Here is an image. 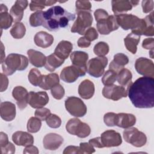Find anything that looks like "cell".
<instances>
[{"instance_id": "obj_42", "label": "cell", "mask_w": 154, "mask_h": 154, "mask_svg": "<svg viewBox=\"0 0 154 154\" xmlns=\"http://www.w3.org/2000/svg\"><path fill=\"white\" fill-rule=\"evenodd\" d=\"M46 122L49 127L55 129L61 126V120L56 114H51V115L46 119Z\"/></svg>"}, {"instance_id": "obj_1", "label": "cell", "mask_w": 154, "mask_h": 154, "mask_svg": "<svg viewBox=\"0 0 154 154\" xmlns=\"http://www.w3.org/2000/svg\"><path fill=\"white\" fill-rule=\"evenodd\" d=\"M128 95L133 105L138 108L154 106V79L143 76L132 82L127 88Z\"/></svg>"}, {"instance_id": "obj_20", "label": "cell", "mask_w": 154, "mask_h": 154, "mask_svg": "<svg viewBox=\"0 0 154 154\" xmlns=\"http://www.w3.org/2000/svg\"><path fill=\"white\" fill-rule=\"evenodd\" d=\"M0 114L1 118L5 121H12L16 117L15 105L8 101L1 102L0 105Z\"/></svg>"}, {"instance_id": "obj_59", "label": "cell", "mask_w": 154, "mask_h": 154, "mask_svg": "<svg viewBox=\"0 0 154 154\" xmlns=\"http://www.w3.org/2000/svg\"><path fill=\"white\" fill-rule=\"evenodd\" d=\"M1 63L2 64L4 61L5 60V52H4V45L2 44V43L1 42Z\"/></svg>"}, {"instance_id": "obj_34", "label": "cell", "mask_w": 154, "mask_h": 154, "mask_svg": "<svg viewBox=\"0 0 154 154\" xmlns=\"http://www.w3.org/2000/svg\"><path fill=\"white\" fill-rule=\"evenodd\" d=\"M132 78L131 72L127 69L123 68L117 73V80L121 86L127 88L132 83Z\"/></svg>"}, {"instance_id": "obj_53", "label": "cell", "mask_w": 154, "mask_h": 154, "mask_svg": "<svg viewBox=\"0 0 154 154\" xmlns=\"http://www.w3.org/2000/svg\"><path fill=\"white\" fill-rule=\"evenodd\" d=\"M64 154H70V153H75V154H79L81 153L79 147L75 146H69L66 147L64 149V150L63 151Z\"/></svg>"}, {"instance_id": "obj_40", "label": "cell", "mask_w": 154, "mask_h": 154, "mask_svg": "<svg viewBox=\"0 0 154 154\" xmlns=\"http://www.w3.org/2000/svg\"><path fill=\"white\" fill-rule=\"evenodd\" d=\"M109 46L104 42H99L96 43L93 48V52L98 57H105L109 52Z\"/></svg>"}, {"instance_id": "obj_31", "label": "cell", "mask_w": 154, "mask_h": 154, "mask_svg": "<svg viewBox=\"0 0 154 154\" xmlns=\"http://www.w3.org/2000/svg\"><path fill=\"white\" fill-rule=\"evenodd\" d=\"M13 22V19L10 14L8 13V8L2 4L0 5V26L1 29H7Z\"/></svg>"}, {"instance_id": "obj_12", "label": "cell", "mask_w": 154, "mask_h": 154, "mask_svg": "<svg viewBox=\"0 0 154 154\" xmlns=\"http://www.w3.org/2000/svg\"><path fill=\"white\" fill-rule=\"evenodd\" d=\"M136 71L140 75L147 77H154V65L151 60L147 58H138L135 63Z\"/></svg>"}, {"instance_id": "obj_8", "label": "cell", "mask_w": 154, "mask_h": 154, "mask_svg": "<svg viewBox=\"0 0 154 154\" xmlns=\"http://www.w3.org/2000/svg\"><path fill=\"white\" fill-rule=\"evenodd\" d=\"M119 26L124 30L136 29L140 23V19L137 16L132 14H121L115 16Z\"/></svg>"}, {"instance_id": "obj_23", "label": "cell", "mask_w": 154, "mask_h": 154, "mask_svg": "<svg viewBox=\"0 0 154 154\" xmlns=\"http://www.w3.org/2000/svg\"><path fill=\"white\" fill-rule=\"evenodd\" d=\"M136 123V117L134 115L129 113H119L116 114V126L127 129L133 126Z\"/></svg>"}, {"instance_id": "obj_22", "label": "cell", "mask_w": 154, "mask_h": 154, "mask_svg": "<svg viewBox=\"0 0 154 154\" xmlns=\"http://www.w3.org/2000/svg\"><path fill=\"white\" fill-rule=\"evenodd\" d=\"M12 140L17 146H28L34 143V137L30 134L23 131H16L12 135Z\"/></svg>"}, {"instance_id": "obj_35", "label": "cell", "mask_w": 154, "mask_h": 154, "mask_svg": "<svg viewBox=\"0 0 154 154\" xmlns=\"http://www.w3.org/2000/svg\"><path fill=\"white\" fill-rule=\"evenodd\" d=\"M10 32L13 38L20 39L25 35L26 28L23 23L17 22L13 25Z\"/></svg>"}, {"instance_id": "obj_5", "label": "cell", "mask_w": 154, "mask_h": 154, "mask_svg": "<svg viewBox=\"0 0 154 154\" xmlns=\"http://www.w3.org/2000/svg\"><path fill=\"white\" fill-rule=\"evenodd\" d=\"M78 17L71 28V32L84 35L85 31L93 23V17L90 11H79Z\"/></svg>"}, {"instance_id": "obj_52", "label": "cell", "mask_w": 154, "mask_h": 154, "mask_svg": "<svg viewBox=\"0 0 154 154\" xmlns=\"http://www.w3.org/2000/svg\"><path fill=\"white\" fill-rule=\"evenodd\" d=\"M2 154H13L15 152V147L10 142H8L5 146L1 147Z\"/></svg>"}, {"instance_id": "obj_55", "label": "cell", "mask_w": 154, "mask_h": 154, "mask_svg": "<svg viewBox=\"0 0 154 154\" xmlns=\"http://www.w3.org/2000/svg\"><path fill=\"white\" fill-rule=\"evenodd\" d=\"M88 143L94 147L97 148H103V144L101 141L100 137H96L92 139H90L88 141Z\"/></svg>"}, {"instance_id": "obj_6", "label": "cell", "mask_w": 154, "mask_h": 154, "mask_svg": "<svg viewBox=\"0 0 154 154\" xmlns=\"http://www.w3.org/2000/svg\"><path fill=\"white\" fill-rule=\"evenodd\" d=\"M65 107L72 116L76 117L84 116L87 111L84 102L80 98L75 96H70L66 99Z\"/></svg>"}, {"instance_id": "obj_38", "label": "cell", "mask_w": 154, "mask_h": 154, "mask_svg": "<svg viewBox=\"0 0 154 154\" xmlns=\"http://www.w3.org/2000/svg\"><path fill=\"white\" fill-rule=\"evenodd\" d=\"M29 23L31 26L37 27L43 25L44 22L43 11H37L34 13H32L29 17Z\"/></svg>"}, {"instance_id": "obj_58", "label": "cell", "mask_w": 154, "mask_h": 154, "mask_svg": "<svg viewBox=\"0 0 154 154\" xmlns=\"http://www.w3.org/2000/svg\"><path fill=\"white\" fill-rule=\"evenodd\" d=\"M23 153H35L37 154L38 153V150L37 147L30 145L28 146H26L25 149L23 150Z\"/></svg>"}, {"instance_id": "obj_54", "label": "cell", "mask_w": 154, "mask_h": 154, "mask_svg": "<svg viewBox=\"0 0 154 154\" xmlns=\"http://www.w3.org/2000/svg\"><path fill=\"white\" fill-rule=\"evenodd\" d=\"M8 85V79L7 76L1 73V91L2 92L7 90Z\"/></svg>"}, {"instance_id": "obj_46", "label": "cell", "mask_w": 154, "mask_h": 154, "mask_svg": "<svg viewBox=\"0 0 154 154\" xmlns=\"http://www.w3.org/2000/svg\"><path fill=\"white\" fill-rule=\"evenodd\" d=\"M116 114L114 112H107L103 116V122L108 126H114L116 125Z\"/></svg>"}, {"instance_id": "obj_24", "label": "cell", "mask_w": 154, "mask_h": 154, "mask_svg": "<svg viewBox=\"0 0 154 154\" xmlns=\"http://www.w3.org/2000/svg\"><path fill=\"white\" fill-rule=\"evenodd\" d=\"M94 85L89 79H85L82 81L78 87V93L84 99L91 98L94 93Z\"/></svg>"}, {"instance_id": "obj_21", "label": "cell", "mask_w": 154, "mask_h": 154, "mask_svg": "<svg viewBox=\"0 0 154 154\" xmlns=\"http://www.w3.org/2000/svg\"><path fill=\"white\" fill-rule=\"evenodd\" d=\"M28 5V1H16L10 10V14L15 23L20 22L23 16V11Z\"/></svg>"}, {"instance_id": "obj_16", "label": "cell", "mask_w": 154, "mask_h": 154, "mask_svg": "<svg viewBox=\"0 0 154 154\" xmlns=\"http://www.w3.org/2000/svg\"><path fill=\"white\" fill-rule=\"evenodd\" d=\"M70 57L73 66L78 68L82 76H84L87 72L88 54L83 51H74L71 53Z\"/></svg>"}, {"instance_id": "obj_36", "label": "cell", "mask_w": 154, "mask_h": 154, "mask_svg": "<svg viewBox=\"0 0 154 154\" xmlns=\"http://www.w3.org/2000/svg\"><path fill=\"white\" fill-rule=\"evenodd\" d=\"M56 2V1H31L29 8L31 11H41L46 6H51Z\"/></svg>"}, {"instance_id": "obj_3", "label": "cell", "mask_w": 154, "mask_h": 154, "mask_svg": "<svg viewBox=\"0 0 154 154\" xmlns=\"http://www.w3.org/2000/svg\"><path fill=\"white\" fill-rule=\"evenodd\" d=\"M66 129L70 134L82 138L88 137L91 132L88 125L82 122L77 118L70 119L66 125Z\"/></svg>"}, {"instance_id": "obj_29", "label": "cell", "mask_w": 154, "mask_h": 154, "mask_svg": "<svg viewBox=\"0 0 154 154\" xmlns=\"http://www.w3.org/2000/svg\"><path fill=\"white\" fill-rule=\"evenodd\" d=\"M112 10L115 16L124 14L125 13L131 10L132 5L131 1L125 0H112L111 1Z\"/></svg>"}, {"instance_id": "obj_11", "label": "cell", "mask_w": 154, "mask_h": 154, "mask_svg": "<svg viewBox=\"0 0 154 154\" xmlns=\"http://www.w3.org/2000/svg\"><path fill=\"white\" fill-rule=\"evenodd\" d=\"M132 32L139 35L153 36L154 35L153 12L152 11L145 18L141 19L138 27L136 29L132 31Z\"/></svg>"}, {"instance_id": "obj_13", "label": "cell", "mask_w": 154, "mask_h": 154, "mask_svg": "<svg viewBox=\"0 0 154 154\" xmlns=\"http://www.w3.org/2000/svg\"><path fill=\"white\" fill-rule=\"evenodd\" d=\"M96 26L99 32L102 35H108L111 32L117 30L119 27L116 16L114 15L109 16L107 18L97 21Z\"/></svg>"}, {"instance_id": "obj_32", "label": "cell", "mask_w": 154, "mask_h": 154, "mask_svg": "<svg viewBox=\"0 0 154 154\" xmlns=\"http://www.w3.org/2000/svg\"><path fill=\"white\" fill-rule=\"evenodd\" d=\"M140 40V35L131 32L124 38L125 46L129 52L135 54L137 52V45Z\"/></svg>"}, {"instance_id": "obj_28", "label": "cell", "mask_w": 154, "mask_h": 154, "mask_svg": "<svg viewBox=\"0 0 154 154\" xmlns=\"http://www.w3.org/2000/svg\"><path fill=\"white\" fill-rule=\"evenodd\" d=\"M27 54L29 58V61L32 65L36 67L45 66L46 57L43 53L34 49H29L27 51Z\"/></svg>"}, {"instance_id": "obj_47", "label": "cell", "mask_w": 154, "mask_h": 154, "mask_svg": "<svg viewBox=\"0 0 154 154\" xmlns=\"http://www.w3.org/2000/svg\"><path fill=\"white\" fill-rule=\"evenodd\" d=\"M84 37L86 38L88 41L90 42L92 41L95 40L98 38V33L96 31V29L93 27H90L88 28L84 33Z\"/></svg>"}, {"instance_id": "obj_9", "label": "cell", "mask_w": 154, "mask_h": 154, "mask_svg": "<svg viewBox=\"0 0 154 154\" xmlns=\"http://www.w3.org/2000/svg\"><path fill=\"white\" fill-rule=\"evenodd\" d=\"M52 14L51 17L45 20L43 24V26L51 31H57L60 28L59 20L60 17L64 16L67 11H66L61 6L57 5L52 7Z\"/></svg>"}, {"instance_id": "obj_45", "label": "cell", "mask_w": 154, "mask_h": 154, "mask_svg": "<svg viewBox=\"0 0 154 154\" xmlns=\"http://www.w3.org/2000/svg\"><path fill=\"white\" fill-rule=\"evenodd\" d=\"M51 114L50 109L44 107L37 108L34 113L35 116L40 119L41 120H46Z\"/></svg>"}, {"instance_id": "obj_44", "label": "cell", "mask_w": 154, "mask_h": 154, "mask_svg": "<svg viewBox=\"0 0 154 154\" xmlns=\"http://www.w3.org/2000/svg\"><path fill=\"white\" fill-rule=\"evenodd\" d=\"M51 93L52 96L55 99L60 100L64 97L65 94V91L63 87L60 84H58L57 85H55L53 88H51Z\"/></svg>"}, {"instance_id": "obj_43", "label": "cell", "mask_w": 154, "mask_h": 154, "mask_svg": "<svg viewBox=\"0 0 154 154\" xmlns=\"http://www.w3.org/2000/svg\"><path fill=\"white\" fill-rule=\"evenodd\" d=\"M76 12L90 11L91 8V4L89 1H76L75 2Z\"/></svg>"}, {"instance_id": "obj_14", "label": "cell", "mask_w": 154, "mask_h": 154, "mask_svg": "<svg viewBox=\"0 0 154 154\" xmlns=\"http://www.w3.org/2000/svg\"><path fill=\"white\" fill-rule=\"evenodd\" d=\"M100 137L103 147H117L122 143L120 134L114 130H107L103 132Z\"/></svg>"}, {"instance_id": "obj_25", "label": "cell", "mask_w": 154, "mask_h": 154, "mask_svg": "<svg viewBox=\"0 0 154 154\" xmlns=\"http://www.w3.org/2000/svg\"><path fill=\"white\" fill-rule=\"evenodd\" d=\"M35 44L40 48H46L52 45L54 42V37L45 31L37 32L34 37Z\"/></svg>"}, {"instance_id": "obj_60", "label": "cell", "mask_w": 154, "mask_h": 154, "mask_svg": "<svg viewBox=\"0 0 154 154\" xmlns=\"http://www.w3.org/2000/svg\"><path fill=\"white\" fill-rule=\"evenodd\" d=\"M131 4H132L133 7L137 6L139 3V1H131Z\"/></svg>"}, {"instance_id": "obj_30", "label": "cell", "mask_w": 154, "mask_h": 154, "mask_svg": "<svg viewBox=\"0 0 154 154\" xmlns=\"http://www.w3.org/2000/svg\"><path fill=\"white\" fill-rule=\"evenodd\" d=\"M59 82L60 79L58 74L52 73L48 75H43L42 82L38 87L43 90H48L59 84Z\"/></svg>"}, {"instance_id": "obj_57", "label": "cell", "mask_w": 154, "mask_h": 154, "mask_svg": "<svg viewBox=\"0 0 154 154\" xmlns=\"http://www.w3.org/2000/svg\"><path fill=\"white\" fill-rule=\"evenodd\" d=\"M8 138L7 135L3 132H1L0 133V146L1 147L5 146L6 144H7L8 143Z\"/></svg>"}, {"instance_id": "obj_2", "label": "cell", "mask_w": 154, "mask_h": 154, "mask_svg": "<svg viewBox=\"0 0 154 154\" xmlns=\"http://www.w3.org/2000/svg\"><path fill=\"white\" fill-rule=\"evenodd\" d=\"M2 64V69L5 75H11L16 70L22 71L28 66V59L24 55L18 54H10Z\"/></svg>"}, {"instance_id": "obj_10", "label": "cell", "mask_w": 154, "mask_h": 154, "mask_svg": "<svg viewBox=\"0 0 154 154\" xmlns=\"http://www.w3.org/2000/svg\"><path fill=\"white\" fill-rule=\"evenodd\" d=\"M102 95L106 99L116 101L127 96V88L121 85L114 84L106 85L102 89Z\"/></svg>"}, {"instance_id": "obj_48", "label": "cell", "mask_w": 154, "mask_h": 154, "mask_svg": "<svg viewBox=\"0 0 154 154\" xmlns=\"http://www.w3.org/2000/svg\"><path fill=\"white\" fill-rule=\"evenodd\" d=\"M153 44H154V39L153 38H145L142 43V46L143 48L146 49L150 50L149 52L150 54L151 58H153Z\"/></svg>"}, {"instance_id": "obj_4", "label": "cell", "mask_w": 154, "mask_h": 154, "mask_svg": "<svg viewBox=\"0 0 154 154\" xmlns=\"http://www.w3.org/2000/svg\"><path fill=\"white\" fill-rule=\"evenodd\" d=\"M123 137L126 142L137 147L144 146L147 142V137L145 134L135 127L126 129L123 132Z\"/></svg>"}, {"instance_id": "obj_37", "label": "cell", "mask_w": 154, "mask_h": 154, "mask_svg": "<svg viewBox=\"0 0 154 154\" xmlns=\"http://www.w3.org/2000/svg\"><path fill=\"white\" fill-rule=\"evenodd\" d=\"M43 75L40 72L35 68L31 69L28 74V80L29 82L34 86H39L42 79Z\"/></svg>"}, {"instance_id": "obj_27", "label": "cell", "mask_w": 154, "mask_h": 154, "mask_svg": "<svg viewBox=\"0 0 154 154\" xmlns=\"http://www.w3.org/2000/svg\"><path fill=\"white\" fill-rule=\"evenodd\" d=\"M73 49V45L71 42L67 40L61 41L56 46L54 54L60 58L67 59Z\"/></svg>"}, {"instance_id": "obj_39", "label": "cell", "mask_w": 154, "mask_h": 154, "mask_svg": "<svg viewBox=\"0 0 154 154\" xmlns=\"http://www.w3.org/2000/svg\"><path fill=\"white\" fill-rule=\"evenodd\" d=\"M42 126V120L37 117H31L27 123V130L31 133L37 132Z\"/></svg>"}, {"instance_id": "obj_7", "label": "cell", "mask_w": 154, "mask_h": 154, "mask_svg": "<svg viewBox=\"0 0 154 154\" xmlns=\"http://www.w3.org/2000/svg\"><path fill=\"white\" fill-rule=\"evenodd\" d=\"M108 64V59L105 57H98L91 58L87 65V72L91 76L99 78L103 73Z\"/></svg>"}, {"instance_id": "obj_50", "label": "cell", "mask_w": 154, "mask_h": 154, "mask_svg": "<svg viewBox=\"0 0 154 154\" xmlns=\"http://www.w3.org/2000/svg\"><path fill=\"white\" fill-rule=\"evenodd\" d=\"M143 11L144 13H148L152 11L153 9V1H143L141 2Z\"/></svg>"}, {"instance_id": "obj_56", "label": "cell", "mask_w": 154, "mask_h": 154, "mask_svg": "<svg viewBox=\"0 0 154 154\" xmlns=\"http://www.w3.org/2000/svg\"><path fill=\"white\" fill-rule=\"evenodd\" d=\"M91 42L84 37H80L78 40V46L80 48H88L90 46Z\"/></svg>"}, {"instance_id": "obj_17", "label": "cell", "mask_w": 154, "mask_h": 154, "mask_svg": "<svg viewBox=\"0 0 154 154\" xmlns=\"http://www.w3.org/2000/svg\"><path fill=\"white\" fill-rule=\"evenodd\" d=\"M63 141L64 139L60 135L55 133H49L43 138V147L46 150H55L61 146Z\"/></svg>"}, {"instance_id": "obj_19", "label": "cell", "mask_w": 154, "mask_h": 154, "mask_svg": "<svg viewBox=\"0 0 154 154\" xmlns=\"http://www.w3.org/2000/svg\"><path fill=\"white\" fill-rule=\"evenodd\" d=\"M79 76H82L81 71L78 68L73 65L65 67L60 73L61 79L67 83L74 82Z\"/></svg>"}, {"instance_id": "obj_41", "label": "cell", "mask_w": 154, "mask_h": 154, "mask_svg": "<svg viewBox=\"0 0 154 154\" xmlns=\"http://www.w3.org/2000/svg\"><path fill=\"white\" fill-rule=\"evenodd\" d=\"M117 73L109 69L105 72L102 79V82L105 86L112 85L117 81Z\"/></svg>"}, {"instance_id": "obj_33", "label": "cell", "mask_w": 154, "mask_h": 154, "mask_svg": "<svg viewBox=\"0 0 154 154\" xmlns=\"http://www.w3.org/2000/svg\"><path fill=\"white\" fill-rule=\"evenodd\" d=\"M64 60L54 53L46 57L45 67L49 72H54L57 68L60 67L64 63Z\"/></svg>"}, {"instance_id": "obj_51", "label": "cell", "mask_w": 154, "mask_h": 154, "mask_svg": "<svg viewBox=\"0 0 154 154\" xmlns=\"http://www.w3.org/2000/svg\"><path fill=\"white\" fill-rule=\"evenodd\" d=\"M94 16L96 19V20L97 22L100 20L107 18L109 16V14H108V12L106 11L105 10L99 8V9H97L94 11Z\"/></svg>"}, {"instance_id": "obj_49", "label": "cell", "mask_w": 154, "mask_h": 154, "mask_svg": "<svg viewBox=\"0 0 154 154\" xmlns=\"http://www.w3.org/2000/svg\"><path fill=\"white\" fill-rule=\"evenodd\" d=\"M79 149L82 154L92 153L95 152V149L89 143H81Z\"/></svg>"}, {"instance_id": "obj_15", "label": "cell", "mask_w": 154, "mask_h": 154, "mask_svg": "<svg viewBox=\"0 0 154 154\" xmlns=\"http://www.w3.org/2000/svg\"><path fill=\"white\" fill-rule=\"evenodd\" d=\"M49 102V97L45 91H30L28 93V103L33 108H40Z\"/></svg>"}, {"instance_id": "obj_26", "label": "cell", "mask_w": 154, "mask_h": 154, "mask_svg": "<svg viewBox=\"0 0 154 154\" xmlns=\"http://www.w3.org/2000/svg\"><path fill=\"white\" fill-rule=\"evenodd\" d=\"M128 63V57L125 54L122 53L116 54L114 56L113 60L109 64V69L118 73Z\"/></svg>"}, {"instance_id": "obj_18", "label": "cell", "mask_w": 154, "mask_h": 154, "mask_svg": "<svg viewBox=\"0 0 154 154\" xmlns=\"http://www.w3.org/2000/svg\"><path fill=\"white\" fill-rule=\"evenodd\" d=\"M12 96L16 100V103L20 109H23L27 106L28 93L26 89L22 86L15 87L12 91Z\"/></svg>"}]
</instances>
